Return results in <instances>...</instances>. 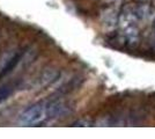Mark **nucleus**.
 I'll return each instance as SVG.
<instances>
[{"label": "nucleus", "instance_id": "nucleus-3", "mask_svg": "<svg viewBox=\"0 0 155 139\" xmlns=\"http://www.w3.org/2000/svg\"><path fill=\"white\" fill-rule=\"evenodd\" d=\"M58 71L54 68H45L42 74H39L38 79H37V87H44L46 85H49L50 82H52L53 80L58 77Z\"/></svg>", "mask_w": 155, "mask_h": 139}, {"label": "nucleus", "instance_id": "nucleus-4", "mask_svg": "<svg viewBox=\"0 0 155 139\" xmlns=\"http://www.w3.org/2000/svg\"><path fill=\"white\" fill-rule=\"evenodd\" d=\"M136 13L138 16V20L141 21H149L153 20L155 16V11L153 7H150L149 5L142 4L140 6L136 7Z\"/></svg>", "mask_w": 155, "mask_h": 139}, {"label": "nucleus", "instance_id": "nucleus-2", "mask_svg": "<svg viewBox=\"0 0 155 139\" xmlns=\"http://www.w3.org/2000/svg\"><path fill=\"white\" fill-rule=\"evenodd\" d=\"M23 50H13L7 52L5 56L0 58V79L5 78L18 66L20 60L23 57Z\"/></svg>", "mask_w": 155, "mask_h": 139}, {"label": "nucleus", "instance_id": "nucleus-1", "mask_svg": "<svg viewBox=\"0 0 155 139\" xmlns=\"http://www.w3.org/2000/svg\"><path fill=\"white\" fill-rule=\"evenodd\" d=\"M49 117L48 106L44 103H36L27 108L20 116V122L23 125L35 126L43 123Z\"/></svg>", "mask_w": 155, "mask_h": 139}, {"label": "nucleus", "instance_id": "nucleus-6", "mask_svg": "<svg viewBox=\"0 0 155 139\" xmlns=\"http://www.w3.org/2000/svg\"><path fill=\"white\" fill-rule=\"evenodd\" d=\"M138 1H140V2H146V1H148V0H138Z\"/></svg>", "mask_w": 155, "mask_h": 139}, {"label": "nucleus", "instance_id": "nucleus-7", "mask_svg": "<svg viewBox=\"0 0 155 139\" xmlns=\"http://www.w3.org/2000/svg\"><path fill=\"white\" fill-rule=\"evenodd\" d=\"M153 28H154V33H155V20H154V22H153Z\"/></svg>", "mask_w": 155, "mask_h": 139}, {"label": "nucleus", "instance_id": "nucleus-5", "mask_svg": "<svg viewBox=\"0 0 155 139\" xmlns=\"http://www.w3.org/2000/svg\"><path fill=\"white\" fill-rule=\"evenodd\" d=\"M15 88H16V85L13 81L1 84L0 85V103H2L5 100H7L11 96L15 91Z\"/></svg>", "mask_w": 155, "mask_h": 139}]
</instances>
